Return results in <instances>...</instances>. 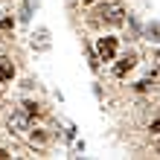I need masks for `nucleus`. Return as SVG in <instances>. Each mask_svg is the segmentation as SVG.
I'll use <instances>...</instances> for the list:
<instances>
[{
    "label": "nucleus",
    "mask_w": 160,
    "mask_h": 160,
    "mask_svg": "<svg viewBox=\"0 0 160 160\" xmlns=\"http://www.w3.org/2000/svg\"><path fill=\"white\" fill-rule=\"evenodd\" d=\"M96 21H102V23H111V26H119L122 23V15H125V12H122V6L119 3H105V6H99L96 9Z\"/></svg>",
    "instance_id": "f257e3e1"
},
{
    "label": "nucleus",
    "mask_w": 160,
    "mask_h": 160,
    "mask_svg": "<svg viewBox=\"0 0 160 160\" xmlns=\"http://www.w3.org/2000/svg\"><path fill=\"white\" fill-rule=\"evenodd\" d=\"M29 114H26V111L21 108V111H15L12 117H9V131H12V134H23V131H29Z\"/></svg>",
    "instance_id": "f03ea898"
},
{
    "label": "nucleus",
    "mask_w": 160,
    "mask_h": 160,
    "mask_svg": "<svg viewBox=\"0 0 160 160\" xmlns=\"http://www.w3.org/2000/svg\"><path fill=\"white\" fill-rule=\"evenodd\" d=\"M117 52V38H102L99 41V58L102 61H111Z\"/></svg>",
    "instance_id": "7ed1b4c3"
},
{
    "label": "nucleus",
    "mask_w": 160,
    "mask_h": 160,
    "mask_svg": "<svg viewBox=\"0 0 160 160\" xmlns=\"http://www.w3.org/2000/svg\"><path fill=\"white\" fill-rule=\"evenodd\" d=\"M12 76H15V67H12V61L0 58V82H9Z\"/></svg>",
    "instance_id": "20e7f679"
},
{
    "label": "nucleus",
    "mask_w": 160,
    "mask_h": 160,
    "mask_svg": "<svg viewBox=\"0 0 160 160\" xmlns=\"http://www.w3.org/2000/svg\"><path fill=\"white\" fill-rule=\"evenodd\" d=\"M134 61H137L134 55H125V58H122V61L117 64V76H125V73H128L131 67H134Z\"/></svg>",
    "instance_id": "39448f33"
},
{
    "label": "nucleus",
    "mask_w": 160,
    "mask_h": 160,
    "mask_svg": "<svg viewBox=\"0 0 160 160\" xmlns=\"http://www.w3.org/2000/svg\"><path fill=\"white\" fill-rule=\"evenodd\" d=\"M23 111H26L29 117H38V114H41V108H38V105H32V102H26V105H23Z\"/></svg>",
    "instance_id": "423d86ee"
},
{
    "label": "nucleus",
    "mask_w": 160,
    "mask_h": 160,
    "mask_svg": "<svg viewBox=\"0 0 160 160\" xmlns=\"http://www.w3.org/2000/svg\"><path fill=\"white\" fill-rule=\"evenodd\" d=\"M12 23H15L12 18H3V21H0V32H6V29H12Z\"/></svg>",
    "instance_id": "0eeeda50"
},
{
    "label": "nucleus",
    "mask_w": 160,
    "mask_h": 160,
    "mask_svg": "<svg viewBox=\"0 0 160 160\" xmlns=\"http://www.w3.org/2000/svg\"><path fill=\"white\" fill-rule=\"evenodd\" d=\"M32 143H47V134H41V131H38V134H32Z\"/></svg>",
    "instance_id": "6e6552de"
},
{
    "label": "nucleus",
    "mask_w": 160,
    "mask_h": 160,
    "mask_svg": "<svg viewBox=\"0 0 160 160\" xmlns=\"http://www.w3.org/2000/svg\"><path fill=\"white\" fill-rule=\"evenodd\" d=\"M152 134H160V119H154V122H152Z\"/></svg>",
    "instance_id": "1a4fd4ad"
},
{
    "label": "nucleus",
    "mask_w": 160,
    "mask_h": 160,
    "mask_svg": "<svg viewBox=\"0 0 160 160\" xmlns=\"http://www.w3.org/2000/svg\"><path fill=\"white\" fill-rule=\"evenodd\" d=\"M82 3H93V0H82Z\"/></svg>",
    "instance_id": "9d476101"
},
{
    "label": "nucleus",
    "mask_w": 160,
    "mask_h": 160,
    "mask_svg": "<svg viewBox=\"0 0 160 160\" xmlns=\"http://www.w3.org/2000/svg\"><path fill=\"white\" fill-rule=\"evenodd\" d=\"M157 58H160V52H157Z\"/></svg>",
    "instance_id": "9b49d317"
},
{
    "label": "nucleus",
    "mask_w": 160,
    "mask_h": 160,
    "mask_svg": "<svg viewBox=\"0 0 160 160\" xmlns=\"http://www.w3.org/2000/svg\"><path fill=\"white\" fill-rule=\"evenodd\" d=\"M157 148H160V143H157Z\"/></svg>",
    "instance_id": "f8f14e48"
}]
</instances>
